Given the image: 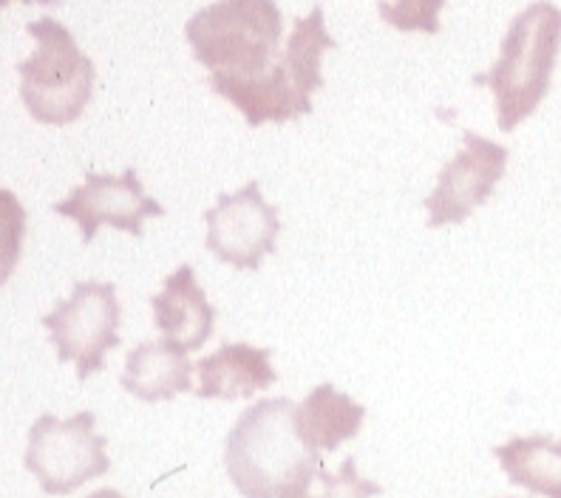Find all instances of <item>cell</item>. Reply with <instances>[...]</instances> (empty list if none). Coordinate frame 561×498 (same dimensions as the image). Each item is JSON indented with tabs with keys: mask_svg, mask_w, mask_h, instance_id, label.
I'll return each mask as SVG.
<instances>
[{
	"mask_svg": "<svg viewBox=\"0 0 561 498\" xmlns=\"http://www.w3.org/2000/svg\"><path fill=\"white\" fill-rule=\"evenodd\" d=\"M298 405L278 396L247 408L227 433L225 467L244 498H295L321 467V453L304 442Z\"/></svg>",
	"mask_w": 561,
	"mask_h": 498,
	"instance_id": "obj_1",
	"label": "cell"
},
{
	"mask_svg": "<svg viewBox=\"0 0 561 498\" xmlns=\"http://www.w3.org/2000/svg\"><path fill=\"white\" fill-rule=\"evenodd\" d=\"M323 23V9L316 7L307 18L295 21L287 51L278 66L259 77L210 74V89L244 114L250 128L267 123H289L312 114V94L323 85L321 60L329 48H335Z\"/></svg>",
	"mask_w": 561,
	"mask_h": 498,
	"instance_id": "obj_2",
	"label": "cell"
},
{
	"mask_svg": "<svg viewBox=\"0 0 561 498\" xmlns=\"http://www.w3.org/2000/svg\"><path fill=\"white\" fill-rule=\"evenodd\" d=\"M561 48V9L550 0H536L519 12L502 40L500 60L477 85H488L496 100L500 130H514L541 105L550 91Z\"/></svg>",
	"mask_w": 561,
	"mask_h": 498,
	"instance_id": "obj_3",
	"label": "cell"
},
{
	"mask_svg": "<svg viewBox=\"0 0 561 498\" xmlns=\"http://www.w3.org/2000/svg\"><path fill=\"white\" fill-rule=\"evenodd\" d=\"M284 18L275 0H216L187 21L185 35L210 74L259 77L278 51Z\"/></svg>",
	"mask_w": 561,
	"mask_h": 498,
	"instance_id": "obj_4",
	"label": "cell"
},
{
	"mask_svg": "<svg viewBox=\"0 0 561 498\" xmlns=\"http://www.w3.org/2000/svg\"><path fill=\"white\" fill-rule=\"evenodd\" d=\"M37 40L35 55L18 66L21 100L37 123L69 125L94 94V62L62 23L41 18L26 26Z\"/></svg>",
	"mask_w": 561,
	"mask_h": 498,
	"instance_id": "obj_5",
	"label": "cell"
},
{
	"mask_svg": "<svg viewBox=\"0 0 561 498\" xmlns=\"http://www.w3.org/2000/svg\"><path fill=\"white\" fill-rule=\"evenodd\" d=\"M96 417L80 410L69 419L43 414L28 430L26 471L41 482L46 496H69L77 487L111 471L105 437L94 430Z\"/></svg>",
	"mask_w": 561,
	"mask_h": 498,
	"instance_id": "obj_6",
	"label": "cell"
},
{
	"mask_svg": "<svg viewBox=\"0 0 561 498\" xmlns=\"http://www.w3.org/2000/svg\"><path fill=\"white\" fill-rule=\"evenodd\" d=\"M119 314L114 283L80 280L69 298L43 317L57 357L60 362H75L80 383L103 369L105 355L119 346Z\"/></svg>",
	"mask_w": 561,
	"mask_h": 498,
	"instance_id": "obj_7",
	"label": "cell"
},
{
	"mask_svg": "<svg viewBox=\"0 0 561 498\" xmlns=\"http://www.w3.org/2000/svg\"><path fill=\"white\" fill-rule=\"evenodd\" d=\"M205 246L221 264L236 269L261 267L264 255L275 253L280 221L273 205L264 201L259 182H247L241 190L219 196L205 212Z\"/></svg>",
	"mask_w": 561,
	"mask_h": 498,
	"instance_id": "obj_8",
	"label": "cell"
},
{
	"mask_svg": "<svg viewBox=\"0 0 561 498\" xmlns=\"http://www.w3.org/2000/svg\"><path fill=\"white\" fill-rule=\"evenodd\" d=\"M507 148L500 142L466 130L462 151L445 164L437 187L425 198L428 227L439 230L448 224H462L480 205H485L505 176Z\"/></svg>",
	"mask_w": 561,
	"mask_h": 498,
	"instance_id": "obj_9",
	"label": "cell"
},
{
	"mask_svg": "<svg viewBox=\"0 0 561 498\" xmlns=\"http://www.w3.org/2000/svg\"><path fill=\"white\" fill-rule=\"evenodd\" d=\"M57 216L77 221L82 235V244H91L100 227H114V230L142 235L145 219L164 216V207L153 198L145 196L142 182L137 171L128 167L123 176H100L89 173L85 182L55 205Z\"/></svg>",
	"mask_w": 561,
	"mask_h": 498,
	"instance_id": "obj_10",
	"label": "cell"
},
{
	"mask_svg": "<svg viewBox=\"0 0 561 498\" xmlns=\"http://www.w3.org/2000/svg\"><path fill=\"white\" fill-rule=\"evenodd\" d=\"M153 323L164 340L176 343L185 351L205 346L216 326V309L207 303L205 289L199 287L191 264H182L176 273L164 278L162 292L151 298Z\"/></svg>",
	"mask_w": 561,
	"mask_h": 498,
	"instance_id": "obj_11",
	"label": "cell"
},
{
	"mask_svg": "<svg viewBox=\"0 0 561 498\" xmlns=\"http://www.w3.org/2000/svg\"><path fill=\"white\" fill-rule=\"evenodd\" d=\"M196 371L199 399H250L275 383L270 348H255L250 343H225L219 351L196 362Z\"/></svg>",
	"mask_w": 561,
	"mask_h": 498,
	"instance_id": "obj_12",
	"label": "cell"
},
{
	"mask_svg": "<svg viewBox=\"0 0 561 498\" xmlns=\"http://www.w3.org/2000/svg\"><path fill=\"white\" fill-rule=\"evenodd\" d=\"M193 362L187 351L171 340H148L130 348L123 371V389L142 403H164L191 391Z\"/></svg>",
	"mask_w": 561,
	"mask_h": 498,
	"instance_id": "obj_13",
	"label": "cell"
},
{
	"mask_svg": "<svg viewBox=\"0 0 561 498\" xmlns=\"http://www.w3.org/2000/svg\"><path fill=\"white\" fill-rule=\"evenodd\" d=\"M295 419H298L304 442L312 451H337L343 442L357 437L366 419V408L332 383H323L298 405Z\"/></svg>",
	"mask_w": 561,
	"mask_h": 498,
	"instance_id": "obj_14",
	"label": "cell"
},
{
	"mask_svg": "<svg viewBox=\"0 0 561 498\" xmlns=\"http://www.w3.org/2000/svg\"><path fill=\"white\" fill-rule=\"evenodd\" d=\"M493 456L500 459L511 485L525 487L534 496L561 498V439L556 442L545 433L516 437L496 448Z\"/></svg>",
	"mask_w": 561,
	"mask_h": 498,
	"instance_id": "obj_15",
	"label": "cell"
},
{
	"mask_svg": "<svg viewBox=\"0 0 561 498\" xmlns=\"http://www.w3.org/2000/svg\"><path fill=\"white\" fill-rule=\"evenodd\" d=\"M380 493H383V487L371 478H363L357 473L355 459H346L337 473L323 471L321 464L295 498H375Z\"/></svg>",
	"mask_w": 561,
	"mask_h": 498,
	"instance_id": "obj_16",
	"label": "cell"
},
{
	"mask_svg": "<svg viewBox=\"0 0 561 498\" xmlns=\"http://www.w3.org/2000/svg\"><path fill=\"white\" fill-rule=\"evenodd\" d=\"M26 239V210L12 190L0 187V287L12 278Z\"/></svg>",
	"mask_w": 561,
	"mask_h": 498,
	"instance_id": "obj_17",
	"label": "cell"
},
{
	"mask_svg": "<svg viewBox=\"0 0 561 498\" xmlns=\"http://www.w3.org/2000/svg\"><path fill=\"white\" fill-rule=\"evenodd\" d=\"M445 0H380L377 12L389 26L400 32H425L437 35L439 32V12Z\"/></svg>",
	"mask_w": 561,
	"mask_h": 498,
	"instance_id": "obj_18",
	"label": "cell"
},
{
	"mask_svg": "<svg viewBox=\"0 0 561 498\" xmlns=\"http://www.w3.org/2000/svg\"><path fill=\"white\" fill-rule=\"evenodd\" d=\"M89 498H125V496H123V493H117V490H111V487H105V490L91 493Z\"/></svg>",
	"mask_w": 561,
	"mask_h": 498,
	"instance_id": "obj_19",
	"label": "cell"
},
{
	"mask_svg": "<svg viewBox=\"0 0 561 498\" xmlns=\"http://www.w3.org/2000/svg\"><path fill=\"white\" fill-rule=\"evenodd\" d=\"M9 3H12V0H0V9L9 7ZM21 3H35V0H21Z\"/></svg>",
	"mask_w": 561,
	"mask_h": 498,
	"instance_id": "obj_20",
	"label": "cell"
}]
</instances>
